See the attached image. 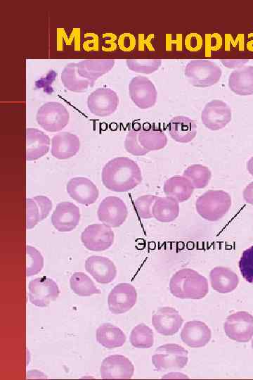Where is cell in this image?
<instances>
[{"label": "cell", "instance_id": "30bf717a", "mask_svg": "<svg viewBox=\"0 0 253 380\" xmlns=\"http://www.w3.org/2000/svg\"><path fill=\"white\" fill-rule=\"evenodd\" d=\"M115 235L111 227L104 224L87 226L81 234V241L84 247L92 251H103L113 243Z\"/></svg>", "mask_w": 253, "mask_h": 380}, {"label": "cell", "instance_id": "8992f818", "mask_svg": "<svg viewBox=\"0 0 253 380\" xmlns=\"http://www.w3.org/2000/svg\"><path fill=\"white\" fill-rule=\"evenodd\" d=\"M36 119L44 129L56 132L66 127L69 122L70 114L62 103L51 101L45 103L39 108Z\"/></svg>", "mask_w": 253, "mask_h": 380}, {"label": "cell", "instance_id": "e0dca14e", "mask_svg": "<svg viewBox=\"0 0 253 380\" xmlns=\"http://www.w3.org/2000/svg\"><path fill=\"white\" fill-rule=\"evenodd\" d=\"M183 322L179 312L171 307L160 308L152 317V324L156 331L166 336L176 334Z\"/></svg>", "mask_w": 253, "mask_h": 380}, {"label": "cell", "instance_id": "d6a6232c", "mask_svg": "<svg viewBox=\"0 0 253 380\" xmlns=\"http://www.w3.org/2000/svg\"><path fill=\"white\" fill-rule=\"evenodd\" d=\"M183 176L191 182L195 189H200L208 185L212 177V172L207 166L193 164L184 170Z\"/></svg>", "mask_w": 253, "mask_h": 380}, {"label": "cell", "instance_id": "4fadbf2b", "mask_svg": "<svg viewBox=\"0 0 253 380\" xmlns=\"http://www.w3.org/2000/svg\"><path fill=\"white\" fill-rule=\"evenodd\" d=\"M119 97L110 88H98L91 93L87 99L89 111L98 117L110 115L117 110Z\"/></svg>", "mask_w": 253, "mask_h": 380}, {"label": "cell", "instance_id": "7dc6e473", "mask_svg": "<svg viewBox=\"0 0 253 380\" xmlns=\"http://www.w3.org/2000/svg\"><path fill=\"white\" fill-rule=\"evenodd\" d=\"M252 349H253V339H252Z\"/></svg>", "mask_w": 253, "mask_h": 380}, {"label": "cell", "instance_id": "ac0fdd59", "mask_svg": "<svg viewBox=\"0 0 253 380\" xmlns=\"http://www.w3.org/2000/svg\"><path fill=\"white\" fill-rule=\"evenodd\" d=\"M66 191L73 200L85 205L94 203L99 195L96 184L83 177L70 179L67 183Z\"/></svg>", "mask_w": 253, "mask_h": 380}, {"label": "cell", "instance_id": "d6986e66", "mask_svg": "<svg viewBox=\"0 0 253 380\" xmlns=\"http://www.w3.org/2000/svg\"><path fill=\"white\" fill-rule=\"evenodd\" d=\"M85 270L100 284H109L117 275L114 262L103 256L91 255L87 258L85 261Z\"/></svg>", "mask_w": 253, "mask_h": 380}, {"label": "cell", "instance_id": "7402d4cb", "mask_svg": "<svg viewBox=\"0 0 253 380\" xmlns=\"http://www.w3.org/2000/svg\"><path fill=\"white\" fill-rule=\"evenodd\" d=\"M114 64L115 61L112 59L83 60L74 63L79 76L92 84L98 78L108 72Z\"/></svg>", "mask_w": 253, "mask_h": 380}, {"label": "cell", "instance_id": "5b68a950", "mask_svg": "<svg viewBox=\"0 0 253 380\" xmlns=\"http://www.w3.org/2000/svg\"><path fill=\"white\" fill-rule=\"evenodd\" d=\"M221 68L208 60H193L186 66L185 75L194 87H207L216 84L221 76Z\"/></svg>", "mask_w": 253, "mask_h": 380}, {"label": "cell", "instance_id": "5bb4252c", "mask_svg": "<svg viewBox=\"0 0 253 380\" xmlns=\"http://www.w3.org/2000/svg\"><path fill=\"white\" fill-rule=\"evenodd\" d=\"M137 300V292L129 283H119L110 292L108 305L112 314H123L131 310Z\"/></svg>", "mask_w": 253, "mask_h": 380}, {"label": "cell", "instance_id": "4dcf8cb0", "mask_svg": "<svg viewBox=\"0 0 253 380\" xmlns=\"http://www.w3.org/2000/svg\"><path fill=\"white\" fill-rule=\"evenodd\" d=\"M61 81L64 87L73 92L86 91L93 84L81 78L77 74L74 63H68L61 73Z\"/></svg>", "mask_w": 253, "mask_h": 380}, {"label": "cell", "instance_id": "603a6c76", "mask_svg": "<svg viewBox=\"0 0 253 380\" xmlns=\"http://www.w3.org/2000/svg\"><path fill=\"white\" fill-rule=\"evenodd\" d=\"M50 138L36 128L26 129V160L32 161L45 156L49 151Z\"/></svg>", "mask_w": 253, "mask_h": 380}, {"label": "cell", "instance_id": "9a60e30c", "mask_svg": "<svg viewBox=\"0 0 253 380\" xmlns=\"http://www.w3.org/2000/svg\"><path fill=\"white\" fill-rule=\"evenodd\" d=\"M134 373V365L122 355L106 357L100 367V374L103 379H129Z\"/></svg>", "mask_w": 253, "mask_h": 380}, {"label": "cell", "instance_id": "8fae6325", "mask_svg": "<svg viewBox=\"0 0 253 380\" xmlns=\"http://www.w3.org/2000/svg\"><path fill=\"white\" fill-rule=\"evenodd\" d=\"M232 112L229 106L221 100L208 102L201 113V120L207 129L216 131L225 127L231 120Z\"/></svg>", "mask_w": 253, "mask_h": 380}, {"label": "cell", "instance_id": "ab89813d", "mask_svg": "<svg viewBox=\"0 0 253 380\" xmlns=\"http://www.w3.org/2000/svg\"><path fill=\"white\" fill-rule=\"evenodd\" d=\"M26 228L31 229L41 221L40 209L33 198H26Z\"/></svg>", "mask_w": 253, "mask_h": 380}, {"label": "cell", "instance_id": "ee69618b", "mask_svg": "<svg viewBox=\"0 0 253 380\" xmlns=\"http://www.w3.org/2000/svg\"><path fill=\"white\" fill-rule=\"evenodd\" d=\"M248 60H221V63L229 68H239L243 67V65L248 63Z\"/></svg>", "mask_w": 253, "mask_h": 380}, {"label": "cell", "instance_id": "52a82bcc", "mask_svg": "<svg viewBox=\"0 0 253 380\" xmlns=\"http://www.w3.org/2000/svg\"><path fill=\"white\" fill-rule=\"evenodd\" d=\"M226 335L231 340L246 343L253 336V315L246 311H238L228 316L224 324Z\"/></svg>", "mask_w": 253, "mask_h": 380}, {"label": "cell", "instance_id": "83f0119b", "mask_svg": "<svg viewBox=\"0 0 253 380\" xmlns=\"http://www.w3.org/2000/svg\"><path fill=\"white\" fill-rule=\"evenodd\" d=\"M96 338L98 343L108 349L122 346L126 338L122 329L110 323H104L99 326L96 330Z\"/></svg>", "mask_w": 253, "mask_h": 380}, {"label": "cell", "instance_id": "3957f363", "mask_svg": "<svg viewBox=\"0 0 253 380\" xmlns=\"http://www.w3.org/2000/svg\"><path fill=\"white\" fill-rule=\"evenodd\" d=\"M230 194L223 190H209L195 201L197 213L205 220L215 222L221 220L231 207Z\"/></svg>", "mask_w": 253, "mask_h": 380}, {"label": "cell", "instance_id": "f6af8a7d", "mask_svg": "<svg viewBox=\"0 0 253 380\" xmlns=\"http://www.w3.org/2000/svg\"><path fill=\"white\" fill-rule=\"evenodd\" d=\"M246 203L253 205V182L246 186L242 192Z\"/></svg>", "mask_w": 253, "mask_h": 380}, {"label": "cell", "instance_id": "f546056e", "mask_svg": "<svg viewBox=\"0 0 253 380\" xmlns=\"http://www.w3.org/2000/svg\"><path fill=\"white\" fill-rule=\"evenodd\" d=\"M138 139L141 146L149 152L162 149L167 144L165 133L160 128L152 126L140 129Z\"/></svg>", "mask_w": 253, "mask_h": 380}, {"label": "cell", "instance_id": "7bdbcfd3", "mask_svg": "<svg viewBox=\"0 0 253 380\" xmlns=\"http://www.w3.org/2000/svg\"><path fill=\"white\" fill-rule=\"evenodd\" d=\"M136 45V39L133 34L124 33L119 36L118 39V46L119 49L124 51H129L134 49Z\"/></svg>", "mask_w": 253, "mask_h": 380}, {"label": "cell", "instance_id": "4316f807", "mask_svg": "<svg viewBox=\"0 0 253 380\" xmlns=\"http://www.w3.org/2000/svg\"><path fill=\"white\" fill-rule=\"evenodd\" d=\"M194 186L185 177L176 175L164 182L163 190L166 196L176 199L179 203L188 200L194 191Z\"/></svg>", "mask_w": 253, "mask_h": 380}, {"label": "cell", "instance_id": "44dd1931", "mask_svg": "<svg viewBox=\"0 0 253 380\" xmlns=\"http://www.w3.org/2000/svg\"><path fill=\"white\" fill-rule=\"evenodd\" d=\"M80 148L79 137L70 132H62L51 139V154L59 160H65L75 156Z\"/></svg>", "mask_w": 253, "mask_h": 380}, {"label": "cell", "instance_id": "cb8c5ba5", "mask_svg": "<svg viewBox=\"0 0 253 380\" xmlns=\"http://www.w3.org/2000/svg\"><path fill=\"white\" fill-rule=\"evenodd\" d=\"M168 132L170 137L179 143L190 142L196 136L195 122L183 115L174 117L169 122Z\"/></svg>", "mask_w": 253, "mask_h": 380}, {"label": "cell", "instance_id": "d4e9b609", "mask_svg": "<svg viewBox=\"0 0 253 380\" xmlns=\"http://www.w3.org/2000/svg\"><path fill=\"white\" fill-rule=\"evenodd\" d=\"M212 289L221 293H228L235 290L239 283L238 276L231 269L215 267L209 272Z\"/></svg>", "mask_w": 253, "mask_h": 380}, {"label": "cell", "instance_id": "7c38bea8", "mask_svg": "<svg viewBox=\"0 0 253 380\" xmlns=\"http://www.w3.org/2000/svg\"><path fill=\"white\" fill-rule=\"evenodd\" d=\"M129 96L134 103L141 109L154 106L157 92L154 84L144 76L134 77L129 84Z\"/></svg>", "mask_w": 253, "mask_h": 380}, {"label": "cell", "instance_id": "1f68e13d", "mask_svg": "<svg viewBox=\"0 0 253 380\" xmlns=\"http://www.w3.org/2000/svg\"><path fill=\"white\" fill-rule=\"evenodd\" d=\"M70 286L75 294L82 297L101 293L90 277L82 272H76L72 274L70 279Z\"/></svg>", "mask_w": 253, "mask_h": 380}, {"label": "cell", "instance_id": "7a4b0ae2", "mask_svg": "<svg viewBox=\"0 0 253 380\" xmlns=\"http://www.w3.org/2000/svg\"><path fill=\"white\" fill-rule=\"evenodd\" d=\"M171 293L181 299L199 300L209 292L208 281L197 271L183 268L175 272L169 281Z\"/></svg>", "mask_w": 253, "mask_h": 380}, {"label": "cell", "instance_id": "277c9868", "mask_svg": "<svg viewBox=\"0 0 253 380\" xmlns=\"http://www.w3.org/2000/svg\"><path fill=\"white\" fill-rule=\"evenodd\" d=\"M188 353V350L179 344L166 343L155 349L152 362L157 371L179 370L186 366Z\"/></svg>", "mask_w": 253, "mask_h": 380}, {"label": "cell", "instance_id": "484cf974", "mask_svg": "<svg viewBox=\"0 0 253 380\" xmlns=\"http://www.w3.org/2000/svg\"><path fill=\"white\" fill-rule=\"evenodd\" d=\"M228 87L238 95L253 94V66H243L233 70L228 77Z\"/></svg>", "mask_w": 253, "mask_h": 380}, {"label": "cell", "instance_id": "bcb514c9", "mask_svg": "<svg viewBox=\"0 0 253 380\" xmlns=\"http://www.w3.org/2000/svg\"><path fill=\"white\" fill-rule=\"evenodd\" d=\"M247 169L249 173L253 176V157L250 158L247 163Z\"/></svg>", "mask_w": 253, "mask_h": 380}, {"label": "cell", "instance_id": "6da1fadb", "mask_svg": "<svg viewBox=\"0 0 253 380\" xmlns=\"http://www.w3.org/2000/svg\"><path fill=\"white\" fill-rule=\"evenodd\" d=\"M101 179L108 189L115 192H126L141 182L142 174L134 160L127 157H117L104 165Z\"/></svg>", "mask_w": 253, "mask_h": 380}, {"label": "cell", "instance_id": "836d02e7", "mask_svg": "<svg viewBox=\"0 0 253 380\" xmlns=\"http://www.w3.org/2000/svg\"><path fill=\"white\" fill-rule=\"evenodd\" d=\"M129 341L135 348H149L154 343L153 332L149 327L141 323L133 328Z\"/></svg>", "mask_w": 253, "mask_h": 380}, {"label": "cell", "instance_id": "b9f144b4", "mask_svg": "<svg viewBox=\"0 0 253 380\" xmlns=\"http://www.w3.org/2000/svg\"><path fill=\"white\" fill-rule=\"evenodd\" d=\"M202 37L197 33H190L186 37L185 46L190 51H199L202 46Z\"/></svg>", "mask_w": 253, "mask_h": 380}, {"label": "cell", "instance_id": "e575fe53", "mask_svg": "<svg viewBox=\"0 0 253 380\" xmlns=\"http://www.w3.org/2000/svg\"><path fill=\"white\" fill-rule=\"evenodd\" d=\"M27 254V277L34 276L39 274L44 267V258L41 253L31 246H26Z\"/></svg>", "mask_w": 253, "mask_h": 380}, {"label": "cell", "instance_id": "60d3db41", "mask_svg": "<svg viewBox=\"0 0 253 380\" xmlns=\"http://www.w3.org/2000/svg\"><path fill=\"white\" fill-rule=\"evenodd\" d=\"M37 203L41 213V221L47 217L52 209L51 201L45 196H36L32 198Z\"/></svg>", "mask_w": 253, "mask_h": 380}, {"label": "cell", "instance_id": "f35d334b", "mask_svg": "<svg viewBox=\"0 0 253 380\" xmlns=\"http://www.w3.org/2000/svg\"><path fill=\"white\" fill-rule=\"evenodd\" d=\"M138 130L132 129L129 131L124 140V148L128 153L133 156H142L149 151L140 144L138 139Z\"/></svg>", "mask_w": 253, "mask_h": 380}, {"label": "cell", "instance_id": "9c48e42d", "mask_svg": "<svg viewBox=\"0 0 253 380\" xmlns=\"http://www.w3.org/2000/svg\"><path fill=\"white\" fill-rule=\"evenodd\" d=\"M29 300L37 307L44 308L59 296L58 284L51 278L41 277L29 282Z\"/></svg>", "mask_w": 253, "mask_h": 380}, {"label": "cell", "instance_id": "2e32d148", "mask_svg": "<svg viewBox=\"0 0 253 380\" xmlns=\"http://www.w3.org/2000/svg\"><path fill=\"white\" fill-rule=\"evenodd\" d=\"M80 210L75 204L63 201L59 203L51 215L54 228L61 232L72 231L80 221Z\"/></svg>", "mask_w": 253, "mask_h": 380}, {"label": "cell", "instance_id": "74e56055", "mask_svg": "<svg viewBox=\"0 0 253 380\" xmlns=\"http://www.w3.org/2000/svg\"><path fill=\"white\" fill-rule=\"evenodd\" d=\"M238 266L243 278L253 284V246L242 252Z\"/></svg>", "mask_w": 253, "mask_h": 380}, {"label": "cell", "instance_id": "d590c367", "mask_svg": "<svg viewBox=\"0 0 253 380\" xmlns=\"http://www.w3.org/2000/svg\"><path fill=\"white\" fill-rule=\"evenodd\" d=\"M126 63L128 68L135 72L151 74L160 68L162 64V60L128 59Z\"/></svg>", "mask_w": 253, "mask_h": 380}, {"label": "cell", "instance_id": "8d00e7d4", "mask_svg": "<svg viewBox=\"0 0 253 380\" xmlns=\"http://www.w3.org/2000/svg\"><path fill=\"white\" fill-rule=\"evenodd\" d=\"M156 197L153 195H143L134 201V208L140 218L150 219L153 217L152 210Z\"/></svg>", "mask_w": 253, "mask_h": 380}, {"label": "cell", "instance_id": "ba28073f", "mask_svg": "<svg viewBox=\"0 0 253 380\" xmlns=\"http://www.w3.org/2000/svg\"><path fill=\"white\" fill-rule=\"evenodd\" d=\"M128 210L125 203L119 197L107 196L99 204L97 216L104 224L116 228L126 220Z\"/></svg>", "mask_w": 253, "mask_h": 380}, {"label": "cell", "instance_id": "ffe728a7", "mask_svg": "<svg viewBox=\"0 0 253 380\" xmlns=\"http://www.w3.org/2000/svg\"><path fill=\"white\" fill-rule=\"evenodd\" d=\"M211 337V329L205 322L198 320L187 322L181 332L182 341L190 348L206 346Z\"/></svg>", "mask_w": 253, "mask_h": 380}, {"label": "cell", "instance_id": "f1b7e54d", "mask_svg": "<svg viewBox=\"0 0 253 380\" xmlns=\"http://www.w3.org/2000/svg\"><path fill=\"white\" fill-rule=\"evenodd\" d=\"M153 217L161 222H170L179 215V203L169 196L156 197L153 206Z\"/></svg>", "mask_w": 253, "mask_h": 380}]
</instances>
